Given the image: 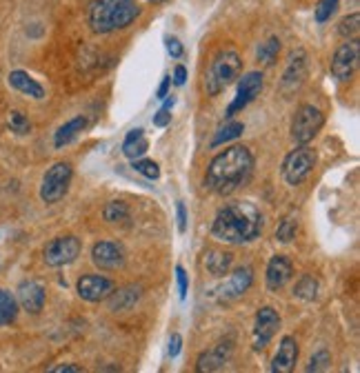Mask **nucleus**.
Returning <instances> with one entry per match:
<instances>
[{
  "instance_id": "1",
  "label": "nucleus",
  "mask_w": 360,
  "mask_h": 373,
  "mask_svg": "<svg viewBox=\"0 0 360 373\" xmlns=\"http://www.w3.org/2000/svg\"><path fill=\"white\" fill-rule=\"evenodd\" d=\"M253 171V155L247 147L236 145L218 153L216 158L209 162L205 184L209 191L218 196L234 194L240 184H245Z\"/></svg>"
},
{
  "instance_id": "2",
  "label": "nucleus",
  "mask_w": 360,
  "mask_h": 373,
  "mask_svg": "<svg viewBox=\"0 0 360 373\" xmlns=\"http://www.w3.org/2000/svg\"><path fill=\"white\" fill-rule=\"evenodd\" d=\"M263 231V215L249 202H232L224 205L212 225L214 238L229 244H247L256 240Z\"/></svg>"
},
{
  "instance_id": "3",
  "label": "nucleus",
  "mask_w": 360,
  "mask_h": 373,
  "mask_svg": "<svg viewBox=\"0 0 360 373\" xmlns=\"http://www.w3.org/2000/svg\"><path fill=\"white\" fill-rule=\"evenodd\" d=\"M138 16L136 0H96L89 7V27L96 34H109V31L123 29L131 25Z\"/></svg>"
},
{
  "instance_id": "4",
  "label": "nucleus",
  "mask_w": 360,
  "mask_h": 373,
  "mask_svg": "<svg viewBox=\"0 0 360 373\" xmlns=\"http://www.w3.org/2000/svg\"><path fill=\"white\" fill-rule=\"evenodd\" d=\"M243 71V60L234 49H224L220 52L209 69L205 71V91L209 96H218L224 89H227L236 78Z\"/></svg>"
},
{
  "instance_id": "5",
  "label": "nucleus",
  "mask_w": 360,
  "mask_h": 373,
  "mask_svg": "<svg viewBox=\"0 0 360 373\" xmlns=\"http://www.w3.org/2000/svg\"><path fill=\"white\" fill-rule=\"evenodd\" d=\"M313 165H316V151L307 145H298L294 151L287 153V158L282 162V178L287 184L296 186L303 182L309 174Z\"/></svg>"
},
{
  "instance_id": "6",
  "label": "nucleus",
  "mask_w": 360,
  "mask_h": 373,
  "mask_svg": "<svg viewBox=\"0 0 360 373\" xmlns=\"http://www.w3.org/2000/svg\"><path fill=\"white\" fill-rule=\"evenodd\" d=\"M323 112L316 109L313 105H303L296 112L294 122H292V138L296 145H309L313 138L318 136L320 127H323Z\"/></svg>"
},
{
  "instance_id": "7",
  "label": "nucleus",
  "mask_w": 360,
  "mask_h": 373,
  "mask_svg": "<svg viewBox=\"0 0 360 373\" xmlns=\"http://www.w3.org/2000/svg\"><path fill=\"white\" fill-rule=\"evenodd\" d=\"M71 165L69 162H56L47 169V174L42 178L40 184V198L42 202L47 205H54L60 198H63L69 189V182H71Z\"/></svg>"
},
{
  "instance_id": "8",
  "label": "nucleus",
  "mask_w": 360,
  "mask_h": 373,
  "mask_svg": "<svg viewBox=\"0 0 360 373\" xmlns=\"http://www.w3.org/2000/svg\"><path fill=\"white\" fill-rule=\"evenodd\" d=\"M80 254V240L76 236H63L52 240L47 247H44V262L49 267H65V264H71Z\"/></svg>"
},
{
  "instance_id": "9",
  "label": "nucleus",
  "mask_w": 360,
  "mask_h": 373,
  "mask_svg": "<svg viewBox=\"0 0 360 373\" xmlns=\"http://www.w3.org/2000/svg\"><path fill=\"white\" fill-rule=\"evenodd\" d=\"M358 60H360V45L356 38L340 45L334 54V60H332V73L336 81L347 83L354 76V71L358 69Z\"/></svg>"
},
{
  "instance_id": "10",
  "label": "nucleus",
  "mask_w": 360,
  "mask_h": 373,
  "mask_svg": "<svg viewBox=\"0 0 360 373\" xmlns=\"http://www.w3.org/2000/svg\"><path fill=\"white\" fill-rule=\"evenodd\" d=\"M280 329V316L278 311L272 309V307H263L258 309L256 314V324H253V349L256 351H263L272 338L278 333Z\"/></svg>"
},
{
  "instance_id": "11",
  "label": "nucleus",
  "mask_w": 360,
  "mask_h": 373,
  "mask_svg": "<svg viewBox=\"0 0 360 373\" xmlns=\"http://www.w3.org/2000/svg\"><path fill=\"white\" fill-rule=\"evenodd\" d=\"M263 91V73L260 71H249L240 78L238 83V91H236V98L232 100L229 109H227V116H234L238 112H243V109L258 98V93Z\"/></svg>"
},
{
  "instance_id": "12",
  "label": "nucleus",
  "mask_w": 360,
  "mask_h": 373,
  "mask_svg": "<svg viewBox=\"0 0 360 373\" xmlns=\"http://www.w3.org/2000/svg\"><path fill=\"white\" fill-rule=\"evenodd\" d=\"M251 283H253L251 267H238L227 280H224V285L216 289L218 302H234V300H238L240 295L247 293Z\"/></svg>"
},
{
  "instance_id": "13",
  "label": "nucleus",
  "mask_w": 360,
  "mask_h": 373,
  "mask_svg": "<svg viewBox=\"0 0 360 373\" xmlns=\"http://www.w3.org/2000/svg\"><path fill=\"white\" fill-rule=\"evenodd\" d=\"M76 291H78L80 298L87 300V302H100V300L109 298V293L114 291V283L104 276L89 273V276H83L78 280Z\"/></svg>"
},
{
  "instance_id": "14",
  "label": "nucleus",
  "mask_w": 360,
  "mask_h": 373,
  "mask_svg": "<svg viewBox=\"0 0 360 373\" xmlns=\"http://www.w3.org/2000/svg\"><path fill=\"white\" fill-rule=\"evenodd\" d=\"M92 260L98 269L104 271H116L125 264V249L120 247L118 242H109V240H102L96 242L92 249Z\"/></svg>"
},
{
  "instance_id": "15",
  "label": "nucleus",
  "mask_w": 360,
  "mask_h": 373,
  "mask_svg": "<svg viewBox=\"0 0 360 373\" xmlns=\"http://www.w3.org/2000/svg\"><path fill=\"white\" fill-rule=\"evenodd\" d=\"M305 76H307V56L303 49H298L289 56L287 69H284V73H282V91L284 93L296 91L300 85H303Z\"/></svg>"
},
{
  "instance_id": "16",
  "label": "nucleus",
  "mask_w": 360,
  "mask_h": 373,
  "mask_svg": "<svg viewBox=\"0 0 360 373\" xmlns=\"http://www.w3.org/2000/svg\"><path fill=\"white\" fill-rule=\"evenodd\" d=\"M234 353V342L227 340V342H220V345H216L214 349L205 351L198 362H196V371L198 373H205V371H220L224 369V365L229 362V357Z\"/></svg>"
},
{
  "instance_id": "17",
  "label": "nucleus",
  "mask_w": 360,
  "mask_h": 373,
  "mask_svg": "<svg viewBox=\"0 0 360 373\" xmlns=\"http://www.w3.org/2000/svg\"><path fill=\"white\" fill-rule=\"evenodd\" d=\"M294 276L292 260L287 256H274L267 264V289L280 291Z\"/></svg>"
},
{
  "instance_id": "18",
  "label": "nucleus",
  "mask_w": 360,
  "mask_h": 373,
  "mask_svg": "<svg viewBox=\"0 0 360 373\" xmlns=\"http://www.w3.org/2000/svg\"><path fill=\"white\" fill-rule=\"evenodd\" d=\"M296 362H298V342L292 336H284L280 340L278 353L272 360V371L274 373H289V371H294Z\"/></svg>"
},
{
  "instance_id": "19",
  "label": "nucleus",
  "mask_w": 360,
  "mask_h": 373,
  "mask_svg": "<svg viewBox=\"0 0 360 373\" xmlns=\"http://www.w3.org/2000/svg\"><path fill=\"white\" fill-rule=\"evenodd\" d=\"M18 302L27 314H40L44 307V289L36 280H27L18 287Z\"/></svg>"
},
{
  "instance_id": "20",
  "label": "nucleus",
  "mask_w": 360,
  "mask_h": 373,
  "mask_svg": "<svg viewBox=\"0 0 360 373\" xmlns=\"http://www.w3.org/2000/svg\"><path fill=\"white\" fill-rule=\"evenodd\" d=\"M9 85L16 89V91L25 93V96L34 98V100H42V98H44L42 85H40L38 81H34V78L29 76L27 71H20V69L11 71V73H9Z\"/></svg>"
},
{
  "instance_id": "21",
  "label": "nucleus",
  "mask_w": 360,
  "mask_h": 373,
  "mask_svg": "<svg viewBox=\"0 0 360 373\" xmlns=\"http://www.w3.org/2000/svg\"><path fill=\"white\" fill-rule=\"evenodd\" d=\"M232 260L234 256L227 254V251H220V249H209V251L205 254V267L207 271L216 276V278H222L227 276L229 269H232Z\"/></svg>"
},
{
  "instance_id": "22",
  "label": "nucleus",
  "mask_w": 360,
  "mask_h": 373,
  "mask_svg": "<svg viewBox=\"0 0 360 373\" xmlns=\"http://www.w3.org/2000/svg\"><path fill=\"white\" fill-rule=\"evenodd\" d=\"M85 127H87V118H85V116L71 118L69 122H65L63 127L56 131V136H54V147H56V149H63L65 145L71 143V140H76V136L83 134Z\"/></svg>"
},
{
  "instance_id": "23",
  "label": "nucleus",
  "mask_w": 360,
  "mask_h": 373,
  "mask_svg": "<svg viewBox=\"0 0 360 373\" xmlns=\"http://www.w3.org/2000/svg\"><path fill=\"white\" fill-rule=\"evenodd\" d=\"M149 149V143L145 138V131L143 129H133L127 134L125 143H123V153L127 155L129 160H136V158H143Z\"/></svg>"
},
{
  "instance_id": "24",
  "label": "nucleus",
  "mask_w": 360,
  "mask_h": 373,
  "mask_svg": "<svg viewBox=\"0 0 360 373\" xmlns=\"http://www.w3.org/2000/svg\"><path fill=\"white\" fill-rule=\"evenodd\" d=\"M140 298V289L138 287H125L109 293V309L112 311H127Z\"/></svg>"
},
{
  "instance_id": "25",
  "label": "nucleus",
  "mask_w": 360,
  "mask_h": 373,
  "mask_svg": "<svg viewBox=\"0 0 360 373\" xmlns=\"http://www.w3.org/2000/svg\"><path fill=\"white\" fill-rule=\"evenodd\" d=\"M16 316H18V302H16V298H13L9 291L0 289V326L13 322V320H16Z\"/></svg>"
},
{
  "instance_id": "26",
  "label": "nucleus",
  "mask_w": 360,
  "mask_h": 373,
  "mask_svg": "<svg viewBox=\"0 0 360 373\" xmlns=\"http://www.w3.org/2000/svg\"><path fill=\"white\" fill-rule=\"evenodd\" d=\"M296 231H298V215L296 211H292L289 215H284L278 229H276V240L282 244H289L296 238Z\"/></svg>"
},
{
  "instance_id": "27",
  "label": "nucleus",
  "mask_w": 360,
  "mask_h": 373,
  "mask_svg": "<svg viewBox=\"0 0 360 373\" xmlns=\"http://www.w3.org/2000/svg\"><path fill=\"white\" fill-rule=\"evenodd\" d=\"M316 293H318V283L313 276H303L294 287V295L296 298H303V300H313L316 298Z\"/></svg>"
},
{
  "instance_id": "28",
  "label": "nucleus",
  "mask_w": 360,
  "mask_h": 373,
  "mask_svg": "<svg viewBox=\"0 0 360 373\" xmlns=\"http://www.w3.org/2000/svg\"><path fill=\"white\" fill-rule=\"evenodd\" d=\"M104 220L112 223V225H118V223H127L129 220V207L125 202H109L107 207L102 211Z\"/></svg>"
},
{
  "instance_id": "29",
  "label": "nucleus",
  "mask_w": 360,
  "mask_h": 373,
  "mask_svg": "<svg viewBox=\"0 0 360 373\" xmlns=\"http://www.w3.org/2000/svg\"><path fill=\"white\" fill-rule=\"evenodd\" d=\"M245 131V124L243 122H227L224 127L218 131V136L212 140V147H220L224 143H229V140H236L240 134Z\"/></svg>"
},
{
  "instance_id": "30",
  "label": "nucleus",
  "mask_w": 360,
  "mask_h": 373,
  "mask_svg": "<svg viewBox=\"0 0 360 373\" xmlns=\"http://www.w3.org/2000/svg\"><path fill=\"white\" fill-rule=\"evenodd\" d=\"M280 52V40L278 38H269L265 45L258 47V60L265 62V65H274Z\"/></svg>"
},
{
  "instance_id": "31",
  "label": "nucleus",
  "mask_w": 360,
  "mask_h": 373,
  "mask_svg": "<svg viewBox=\"0 0 360 373\" xmlns=\"http://www.w3.org/2000/svg\"><path fill=\"white\" fill-rule=\"evenodd\" d=\"M358 27H360V13L356 11V13H352V16H347V18H342V20H340V25H338V34H340L342 38L352 40V38L358 36Z\"/></svg>"
},
{
  "instance_id": "32",
  "label": "nucleus",
  "mask_w": 360,
  "mask_h": 373,
  "mask_svg": "<svg viewBox=\"0 0 360 373\" xmlns=\"http://www.w3.org/2000/svg\"><path fill=\"white\" fill-rule=\"evenodd\" d=\"M131 169H136V174L149 178V180H158L160 178V169L154 160H143V158H136L131 160Z\"/></svg>"
},
{
  "instance_id": "33",
  "label": "nucleus",
  "mask_w": 360,
  "mask_h": 373,
  "mask_svg": "<svg viewBox=\"0 0 360 373\" xmlns=\"http://www.w3.org/2000/svg\"><path fill=\"white\" fill-rule=\"evenodd\" d=\"M7 122H9V129L13 134H27L29 129H32V124H29V120L23 112H11Z\"/></svg>"
},
{
  "instance_id": "34",
  "label": "nucleus",
  "mask_w": 360,
  "mask_h": 373,
  "mask_svg": "<svg viewBox=\"0 0 360 373\" xmlns=\"http://www.w3.org/2000/svg\"><path fill=\"white\" fill-rule=\"evenodd\" d=\"M338 9V0H320L316 7V20L318 23H327Z\"/></svg>"
},
{
  "instance_id": "35",
  "label": "nucleus",
  "mask_w": 360,
  "mask_h": 373,
  "mask_svg": "<svg viewBox=\"0 0 360 373\" xmlns=\"http://www.w3.org/2000/svg\"><path fill=\"white\" fill-rule=\"evenodd\" d=\"M329 365H332V355H329L327 349H320L318 353H313V355H311L307 371H325Z\"/></svg>"
},
{
  "instance_id": "36",
  "label": "nucleus",
  "mask_w": 360,
  "mask_h": 373,
  "mask_svg": "<svg viewBox=\"0 0 360 373\" xmlns=\"http://www.w3.org/2000/svg\"><path fill=\"white\" fill-rule=\"evenodd\" d=\"M176 280H178V293H180V300L187 298V291H189V278L185 273L183 267H176Z\"/></svg>"
},
{
  "instance_id": "37",
  "label": "nucleus",
  "mask_w": 360,
  "mask_h": 373,
  "mask_svg": "<svg viewBox=\"0 0 360 373\" xmlns=\"http://www.w3.org/2000/svg\"><path fill=\"white\" fill-rule=\"evenodd\" d=\"M169 112H172L169 105H162V107L158 109V112L154 114V124H156V127H167V124L172 122Z\"/></svg>"
},
{
  "instance_id": "38",
  "label": "nucleus",
  "mask_w": 360,
  "mask_h": 373,
  "mask_svg": "<svg viewBox=\"0 0 360 373\" xmlns=\"http://www.w3.org/2000/svg\"><path fill=\"white\" fill-rule=\"evenodd\" d=\"M167 52H169L172 58H180V56H183V52H185V47L180 45L178 38H167Z\"/></svg>"
},
{
  "instance_id": "39",
  "label": "nucleus",
  "mask_w": 360,
  "mask_h": 373,
  "mask_svg": "<svg viewBox=\"0 0 360 373\" xmlns=\"http://www.w3.org/2000/svg\"><path fill=\"white\" fill-rule=\"evenodd\" d=\"M176 211H178V229L185 233V229H187V209H185L183 202H178Z\"/></svg>"
},
{
  "instance_id": "40",
  "label": "nucleus",
  "mask_w": 360,
  "mask_h": 373,
  "mask_svg": "<svg viewBox=\"0 0 360 373\" xmlns=\"http://www.w3.org/2000/svg\"><path fill=\"white\" fill-rule=\"evenodd\" d=\"M180 349H183V338H180L178 333H174L172 340H169V355H172V357H178Z\"/></svg>"
},
{
  "instance_id": "41",
  "label": "nucleus",
  "mask_w": 360,
  "mask_h": 373,
  "mask_svg": "<svg viewBox=\"0 0 360 373\" xmlns=\"http://www.w3.org/2000/svg\"><path fill=\"white\" fill-rule=\"evenodd\" d=\"M185 81H187V69H185L183 65H178V67L174 69V85L183 87V85H185Z\"/></svg>"
},
{
  "instance_id": "42",
  "label": "nucleus",
  "mask_w": 360,
  "mask_h": 373,
  "mask_svg": "<svg viewBox=\"0 0 360 373\" xmlns=\"http://www.w3.org/2000/svg\"><path fill=\"white\" fill-rule=\"evenodd\" d=\"M169 85H172V78H169V76H164V78H162V83H160V87H158V91H156V96H158V98H167Z\"/></svg>"
},
{
  "instance_id": "43",
  "label": "nucleus",
  "mask_w": 360,
  "mask_h": 373,
  "mask_svg": "<svg viewBox=\"0 0 360 373\" xmlns=\"http://www.w3.org/2000/svg\"><path fill=\"white\" fill-rule=\"evenodd\" d=\"M52 371L54 373H78L80 367H76V365H60V367H54Z\"/></svg>"
}]
</instances>
